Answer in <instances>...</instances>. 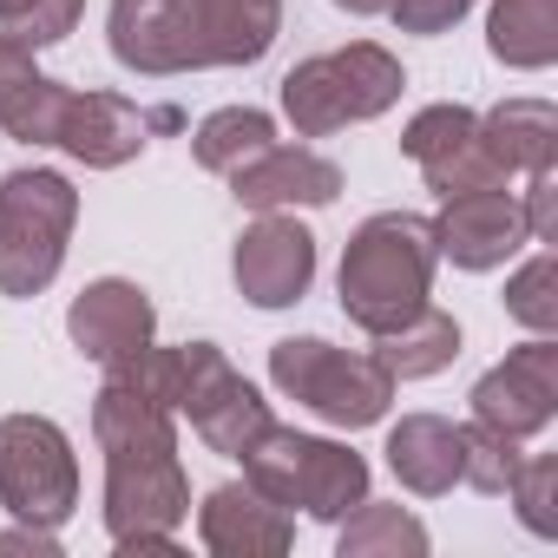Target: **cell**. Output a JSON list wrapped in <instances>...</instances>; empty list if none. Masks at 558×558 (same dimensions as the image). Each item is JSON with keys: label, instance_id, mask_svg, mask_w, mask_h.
Segmentation results:
<instances>
[{"label": "cell", "instance_id": "cell-18", "mask_svg": "<svg viewBox=\"0 0 558 558\" xmlns=\"http://www.w3.org/2000/svg\"><path fill=\"white\" fill-rule=\"evenodd\" d=\"M388 473L421 493V499H440L460 486V421L447 414H401L388 427Z\"/></svg>", "mask_w": 558, "mask_h": 558}, {"label": "cell", "instance_id": "cell-32", "mask_svg": "<svg viewBox=\"0 0 558 558\" xmlns=\"http://www.w3.org/2000/svg\"><path fill=\"white\" fill-rule=\"evenodd\" d=\"M21 551H34V558H60V532H47V525H14L8 538H0V558H21Z\"/></svg>", "mask_w": 558, "mask_h": 558}, {"label": "cell", "instance_id": "cell-10", "mask_svg": "<svg viewBox=\"0 0 558 558\" xmlns=\"http://www.w3.org/2000/svg\"><path fill=\"white\" fill-rule=\"evenodd\" d=\"M106 40H112V60L125 73H145V80L210 66L204 27H197V0H112Z\"/></svg>", "mask_w": 558, "mask_h": 558}, {"label": "cell", "instance_id": "cell-1", "mask_svg": "<svg viewBox=\"0 0 558 558\" xmlns=\"http://www.w3.org/2000/svg\"><path fill=\"white\" fill-rule=\"evenodd\" d=\"M93 440L106 453V532L119 551H178L191 519V480L178 460L171 408L106 381L93 401Z\"/></svg>", "mask_w": 558, "mask_h": 558}, {"label": "cell", "instance_id": "cell-9", "mask_svg": "<svg viewBox=\"0 0 558 558\" xmlns=\"http://www.w3.org/2000/svg\"><path fill=\"white\" fill-rule=\"evenodd\" d=\"M230 276H236V296L243 303H256V310H290L316 283V236L290 210H256V223L230 250Z\"/></svg>", "mask_w": 558, "mask_h": 558}, {"label": "cell", "instance_id": "cell-27", "mask_svg": "<svg viewBox=\"0 0 558 558\" xmlns=\"http://www.w3.org/2000/svg\"><path fill=\"white\" fill-rule=\"evenodd\" d=\"M506 316L525 323L532 336H551V329H558V256H551L545 243L525 256V269L506 283Z\"/></svg>", "mask_w": 558, "mask_h": 558}, {"label": "cell", "instance_id": "cell-21", "mask_svg": "<svg viewBox=\"0 0 558 558\" xmlns=\"http://www.w3.org/2000/svg\"><path fill=\"white\" fill-rule=\"evenodd\" d=\"M486 53L512 73H545L558 60V0H493Z\"/></svg>", "mask_w": 558, "mask_h": 558}, {"label": "cell", "instance_id": "cell-5", "mask_svg": "<svg viewBox=\"0 0 558 558\" xmlns=\"http://www.w3.org/2000/svg\"><path fill=\"white\" fill-rule=\"evenodd\" d=\"M243 480L256 493H269L283 512H310L323 525H342L362 499H368V460L349 453L342 440L323 434H296V427H269L250 453H243Z\"/></svg>", "mask_w": 558, "mask_h": 558}, {"label": "cell", "instance_id": "cell-13", "mask_svg": "<svg viewBox=\"0 0 558 558\" xmlns=\"http://www.w3.org/2000/svg\"><path fill=\"white\" fill-rule=\"evenodd\" d=\"M525 243H532V230H525V210H519V197H512L506 184L440 197L434 250H440L453 269H499V263L519 256Z\"/></svg>", "mask_w": 558, "mask_h": 558}, {"label": "cell", "instance_id": "cell-15", "mask_svg": "<svg viewBox=\"0 0 558 558\" xmlns=\"http://www.w3.org/2000/svg\"><path fill=\"white\" fill-rule=\"evenodd\" d=\"M66 336H73V349L86 362L112 368L119 355H132V349H145L158 336V310H151V296L138 283H125V276H99V283H86L73 296Z\"/></svg>", "mask_w": 558, "mask_h": 558}, {"label": "cell", "instance_id": "cell-22", "mask_svg": "<svg viewBox=\"0 0 558 558\" xmlns=\"http://www.w3.org/2000/svg\"><path fill=\"white\" fill-rule=\"evenodd\" d=\"M453 355H460V323H453L447 310H434V303H421L401 329L375 336V362H381L395 381H427V375L453 368Z\"/></svg>", "mask_w": 558, "mask_h": 558}, {"label": "cell", "instance_id": "cell-34", "mask_svg": "<svg viewBox=\"0 0 558 558\" xmlns=\"http://www.w3.org/2000/svg\"><path fill=\"white\" fill-rule=\"evenodd\" d=\"M342 14H355V21H368V14H388V0H336Z\"/></svg>", "mask_w": 558, "mask_h": 558}, {"label": "cell", "instance_id": "cell-16", "mask_svg": "<svg viewBox=\"0 0 558 558\" xmlns=\"http://www.w3.org/2000/svg\"><path fill=\"white\" fill-rule=\"evenodd\" d=\"M197 538L217 558H283L296 545V525H290V512L276 506L269 493H256L250 480H230V486H210L204 493Z\"/></svg>", "mask_w": 558, "mask_h": 558}, {"label": "cell", "instance_id": "cell-29", "mask_svg": "<svg viewBox=\"0 0 558 558\" xmlns=\"http://www.w3.org/2000/svg\"><path fill=\"white\" fill-rule=\"evenodd\" d=\"M80 14H86V0H27V14H21L8 34L27 40V47H60V40L80 27Z\"/></svg>", "mask_w": 558, "mask_h": 558}, {"label": "cell", "instance_id": "cell-4", "mask_svg": "<svg viewBox=\"0 0 558 558\" xmlns=\"http://www.w3.org/2000/svg\"><path fill=\"white\" fill-rule=\"evenodd\" d=\"M73 223H80V191L66 171H14L0 178V296H40L60 263H66V243H73Z\"/></svg>", "mask_w": 558, "mask_h": 558}, {"label": "cell", "instance_id": "cell-20", "mask_svg": "<svg viewBox=\"0 0 558 558\" xmlns=\"http://www.w3.org/2000/svg\"><path fill=\"white\" fill-rule=\"evenodd\" d=\"M480 138L486 151L499 158V171H538L558 158V112L551 99H499L486 119H480Z\"/></svg>", "mask_w": 558, "mask_h": 558}, {"label": "cell", "instance_id": "cell-3", "mask_svg": "<svg viewBox=\"0 0 558 558\" xmlns=\"http://www.w3.org/2000/svg\"><path fill=\"white\" fill-rule=\"evenodd\" d=\"M408 73L388 47L375 40H349L336 53H316L303 66L283 73V119L303 132V138H329L342 125H368L381 119L395 99H401Z\"/></svg>", "mask_w": 558, "mask_h": 558}, {"label": "cell", "instance_id": "cell-11", "mask_svg": "<svg viewBox=\"0 0 558 558\" xmlns=\"http://www.w3.org/2000/svg\"><path fill=\"white\" fill-rule=\"evenodd\" d=\"M551 414H558V342L551 336H532L525 349H512L499 368H486L473 381V421H486L512 440L545 434Z\"/></svg>", "mask_w": 558, "mask_h": 558}, {"label": "cell", "instance_id": "cell-14", "mask_svg": "<svg viewBox=\"0 0 558 558\" xmlns=\"http://www.w3.org/2000/svg\"><path fill=\"white\" fill-rule=\"evenodd\" d=\"M230 197L243 210H323L342 197V165L310 145H263L230 171Z\"/></svg>", "mask_w": 558, "mask_h": 558}, {"label": "cell", "instance_id": "cell-31", "mask_svg": "<svg viewBox=\"0 0 558 558\" xmlns=\"http://www.w3.org/2000/svg\"><path fill=\"white\" fill-rule=\"evenodd\" d=\"M532 184H525V197H519V210H525V230H532V243H551V230H558V171L551 165H538V171H525Z\"/></svg>", "mask_w": 558, "mask_h": 558}, {"label": "cell", "instance_id": "cell-23", "mask_svg": "<svg viewBox=\"0 0 558 558\" xmlns=\"http://www.w3.org/2000/svg\"><path fill=\"white\" fill-rule=\"evenodd\" d=\"M336 551H342V558H427V525H421L408 506H375V499H362V506L342 519Z\"/></svg>", "mask_w": 558, "mask_h": 558}, {"label": "cell", "instance_id": "cell-7", "mask_svg": "<svg viewBox=\"0 0 558 558\" xmlns=\"http://www.w3.org/2000/svg\"><path fill=\"white\" fill-rule=\"evenodd\" d=\"M0 506L21 525L60 532L80 506V460L60 421L47 414H0Z\"/></svg>", "mask_w": 558, "mask_h": 558}, {"label": "cell", "instance_id": "cell-12", "mask_svg": "<svg viewBox=\"0 0 558 558\" xmlns=\"http://www.w3.org/2000/svg\"><path fill=\"white\" fill-rule=\"evenodd\" d=\"M401 151L427 171V184H434L440 197L506 184L499 158H493L486 138H480V112H466V106H421V112L408 119V132H401Z\"/></svg>", "mask_w": 558, "mask_h": 558}, {"label": "cell", "instance_id": "cell-28", "mask_svg": "<svg viewBox=\"0 0 558 558\" xmlns=\"http://www.w3.org/2000/svg\"><path fill=\"white\" fill-rule=\"evenodd\" d=\"M551 493H558V460H551V453L519 460V473H512L506 499L519 506V525H525V532H538V538H558V506H551Z\"/></svg>", "mask_w": 558, "mask_h": 558}, {"label": "cell", "instance_id": "cell-19", "mask_svg": "<svg viewBox=\"0 0 558 558\" xmlns=\"http://www.w3.org/2000/svg\"><path fill=\"white\" fill-rule=\"evenodd\" d=\"M210 66H256L283 34V0H197Z\"/></svg>", "mask_w": 558, "mask_h": 558}, {"label": "cell", "instance_id": "cell-30", "mask_svg": "<svg viewBox=\"0 0 558 558\" xmlns=\"http://www.w3.org/2000/svg\"><path fill=\"white\" fill-rule=\"evenodd\" d=\"M388 14L401 34H447L473 14V0H388Z\"/></svg>", "mask_w": 558, "mask_h": 558}, {"label": "cell", "instance_id": "cell-8", "mask_svg": "<svg viewBox=\"0 0 558 558\" xmlns=\"http://www.w3.org/2000/svg\"><path fill=\"white\" fill-rule=\"evenodd\" d=\"M178 414H191L197 440L223 460H243L276 427L269 401L223 362L217 342H184V401H178Z\"/></svg>", "mask_w": 558, "mask_h": 558}, {"label": "cell", "instance_id": "cell-35", "mask_svg": "<svg viewBox=\"0 0 558 558\" xmlns=\"http://www.w3.org/2000/svg\"><path fill=\"white\" fill-rule=\"evenodd\" d=\"M21 14H27V0H0V27H14Z\"/></svg>", "mask_w": 558, "mask_h": 558}, {"label": "cell", "instance_id": "cell-33", "mask_svg": "<svg viewBox=\"0 0 558 558\" xmlns=\"http://www.w3.org/2000/svg\"><path fill=\"white\" fill-rule=\"evenodd\" d=\"M27 73H40V66H34V47H27V40H14L8 27H0V93L21 86Z\"/></svg>", "mask_w": 558, "mask_h": 558}, {"label": "cell", "instance_id": "cell-2", "mask_svg": "<svg viewBox=\"0 0 558 558\" xmlns=\"http://www.w3.org/2000/svg\"><path fill=\"white\" fill-rule=\"evenodd\" d=\"M434 223L414 217V210H381L368 217L349 250H342V276H336V290H342V316L362 329V336H388L401 329L427 290H434Z\"/></svg>", "mask_w": 558, "mask_h": 558}, {"label": "cell", "instance_id": "cell-26", "mask_svg": "<svg viewBox=\"0 0 558 558\" xmlns=\"http://www.w3.org/2000/svg\"><path fill=\"white\" fill-rule=\"evenodd\" d=\"M519 460H525V453H519L512 434H499V427H486V421H466V427H460V486L499 499V493L512 486Z\"/></svg>", "mask_w": 558, "mask_h": 558}, {"label": "cell", "instance_id": "cell-17", "mask_svg": "<svg viewBox=\"0 0 558 558\" xmlns=\"http://www.w3.org/2000/svg\"><path fill=\"white\" fill-rule=\"evenodd\" d=\"M145 138H151V119H145L132 99H119V93H66L60 132H53V145H60L66 158H80L86 171H119V165H132V158L145 151Z\"/></svg>", "mask_w": 558, "mask_h": 558}, {"label": "cell", "instance_id": "cell-24", "mask_svg": "<svg viewBox=\"0 0 558 558\" xmlns=\"http://www.w3.org/2000/svg\"><path fill=\"white\" fill-rule=\"evenodd\" d=\"M263 145H276V119L256 112V106H223V112H210V119L197 125V138H191L197 165L217 171V178H230V171H236L243 158H256Z\"/></svg>", "mask_w": 558, "mask_h": 558}, {"label": "cell", "instance_id": "cell-25", "mask_svg": "<svg viewBox=\"0 0 558 558\" xmlns=\"http://www.w3.org/2000/svg\"><path fill=\"white\" fill-rule=\"evenodd\" d=\"M66 93H73V86H60V80H47V73H27L21 86L0 93V132L21 138V145H53L60 112H66Z\"/></svg>", "mask_w": 558, "mask_h": 558}, {"label": "cell", "instance_id": "cell-6", "mask_svg": "<svg viewBox=\"0 0 558 558\" xmlns=\"http://www.w3.org/2000/svg\"><path fill=\"white\" fill-rule=\"evenodd\" d=\"M269 381L329 427H375L395 408V375L375 355H349L323 336H290L269 349Z\"/></svg>", "mask_w": 558, "mask_h": 558}]
</instances>
